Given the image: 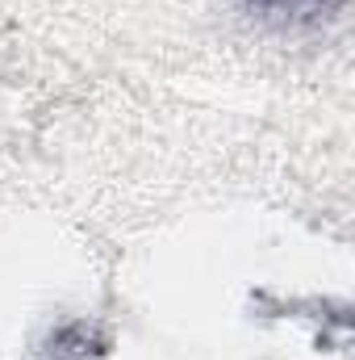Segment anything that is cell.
Returning <instances> with one entry per match:
<instances>
[{
    "label": "cell",
    "mask_w": 355,
    "mask_h": 360,
    "mask_svg": "<svg viewBox=\"0 0 355 360\" xmlns=\"http://www.w3.org/2000/svg\"><path fill=\"white\" fill-rule=\"evenodd\" d=\"M255 4H322V0H255Z\"/></svg>",
    "instance_id": "cell-1"
}]
</instances>
